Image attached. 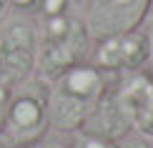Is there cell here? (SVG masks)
<instances>
[{"label":"cell","instance_id":"obj_1","mask_svg":"<svg viewBox=\"0 0 153 148\" xmlns=\"http://www.w3.org/2000/svg\"><path fill=\"white\" fill-rule=\"evenodd\" d=\"M116 75L118 73H105L85 60L53 78L48 91L50 128L58 133H78Z\"/></svg>","mask_w":153,"mask_h":148},{"label":"cell","instance_id":"obj_2","mask_svg":"<svg viewBox=\"0 0 153 148\" xmlns=\"http://www.w3.org/2000/svg\"><path fill=\"white\" fill-rule=\"evenodd\" d=\"M91 55V35L85 23L73 18L71 13L53 18H40L38 23V58L35 75L43 80H53L68 68L85 63Z\"/></svg>","mask_w":153,"mask_h":148},{"label":"cell","instance_id":"obj_3","mask_svg":"<svg viewBox=\"0 0 153 148\" xmlns=\"http://www.w3.org/2000/svg\"><path fill=\"white\" fill-rule=\"evenodd\" d=\"M48 91L50 83L43 78H33L18 83L13 88L8 111H5L0 133L10 146H25V143H40V138L50 128L48 115Z\"/></svg>","mask_w":153,"mask_h":148},{"label":"cell","instance_id":"obj_4","mask_svg":"<svg viewBox=\"0 0 153 148\" xmlns=\"http://www.w3.org/2000/svg\"><path fill=\"white\" fill-rule=\"evenodd\" d=\"M38 23L13 15L0 23V78L18 86L35 73Z\"/></svg>","mask_w":153,"mask_h":148},{"label":"cell","instance_id":"obj_5","mask_svg":"<svg viewBox=\"0 0 153 148\" xmlns=\"http://www.w3.org/2000/svg\"><path fill=\"white\" fill-rule=\"evenodd\" d=\"M111 98L131 131L146 136L153 123V78L141 70L116 75L111 83Z\"/></svg>","mask_w":153,"mask_h":148},{"label":"cell","instance_id":"obj_6","mask_svg":"<svg viewBox=\"0 0 153 148\" xmlns=\"http://www.w3.org/2000/svg\"><path fill=\"white\" fill-rule=\"evenodd\" d=\"M151 10V0H91L85 10V30L91 40L138 28Z\"/></svg>","mask_w":153,"mask_h":148},{"label":"cell","instance_id":"obj_7","mask_svg":"<svg viewBox=\"0 0 153 148\" xmlns=\"http://www.w3.org/2000/svg\"><path fill=\"white\" fill-rule=\"evenodd\" d=\"M146 58H148V38L141 28L95 40V48L91 50V63L95 68L118 75L143 68Z\"/></svg>","mask_w":153,"mask_h":148},{"label":"cell","instance_id":"obj_8","mask_svg":"<svg viewBox=\"0 0 153 148\" xmlns=\"http://www.w3.org/2000/svg\"><path fill=\"white\" fill-rule=\"evenodd\" d=\"M80 131L93 133V136L108 138V141H120L123 136H128V123L123 120V115L118 113L116 103L111 98V88L105 91V95L100 98V103L95 106V111L88 115V120L83 123Z\"/></svg>","mask_w":153,"mask_h":148},{"label":"cell","instance_id":"obj_9","mask_svg":"<svg viewBox=\"0 0 153 148\" xmlns=\"http://www.w3.org/2000/svg\"><path fill=\"white\" fill-rule=\"evenodd\" d=\"M73 136H75L73 148H120L118 141H108V138L93 136V133H85V131H78Z\"/></svg>","mask_w":153,"mask_h":148},{"label":"cell","instance_id":"obj_10","mask_svg":"<svg viewBox=\"0 0 153 148\" xmlns=\"http://www.w3.org/2000/svg\"><path fill=\"white\" fill-rule=\"evenodd\" d=\"M73 0H40L38 18H53V15H65Z\"/></svg>","mask_w":153,"mask_h":148},{"label":"cell","instance_id":"obj_11","mask_svg":"<svg viewBox=\"0 0 153 148\" xmlns=\"http://www.w3.org/2000/svg\"><path fill=\"white\" fill-rule=\"evenodd\" d=\"M13 83H8L5 78H0V126H3V118H5V111H8V103H10V95H13Z\"/></svg>","mask_w":153,"mask_h":148},{"label":"cell","instance_id":"obj_12","mask_svg":"<svg viewBox=\"0 0 153 148\" xmlns=\"http://www.w3.org/2000/svg\"><path fill=\"white\" fill-rule=\"evenodd\" d=\"M10 10H23V13H35L38 15V8H40V0H8Z\"/></svg>","mask_w":153,"mask_h":148},{"label":"cell","instance_id":"obj_13","mask_svg":"<svg viewBox=\"0 0 153 148\" xmlns=\"http://www.w3.org/2000/svg\"><path fill=\"white\" fill-rule=\"evenodd\" d=\"M146 38H148V58H146V65H148V75L153 78V20L146 28Z\"/></svg>","mask_w":153,"mask_h":148},{"label":"cell","instance_id":"obj_14","mask_svg":"<svg viewBox=\"0 0 153 148\" xmlns=\"http://www.w3.org/2000/svg\"><path fill=\"white\" fill-rule=\"evenodd\" d=\"M8 10H10V5H8V0H0V23L8 18Z\"/></svg>","mask_w":153,"mask_h":148},{"label":"cell","instance_id":"obj_15","mask_svg":"<svg viewBox=\"0 0 153 148\" xmlns=\"http://www.w3.org/2000/svg\"><path fill=\"white\" fill-rule=\"evenodd\" d=\"M128 148H153L151 143H146V141H136V143H131Z\"/></svg>","mask_w":153,"mask_h":148},{"label":"cell","instance_id":"obj_16","mask_svg":"<svg viewBox=\"0 0 153 148\" xmlns=\"http://www.w3.org/2000/svg\"><path fill=\"white\" fill-rule=\"evenodd\" d=\"M13 148H45L43 143H25V146H13Z\"/></svg>","mask_w":153,"mask_h":148},{"label":"cell","instance_id":"obj_17","mask_svg":"<svg viewBox=\"0 0 153 148\" xmlns=\"http://www.w3.org/2000/svg\"><path fill=\"white\" fill-rule=\"evenodd\" d=\"M0 148H13V146L8 143V141H5V138H3V133H0Z\"/></svg>","mask_w":153,"mask_h":148},{"label":"cell","instance_id":"obj_18","mask_svg":"<svg viewBox=\"0 0 153 148\" xmlns=\"http://www.w3.org/2000/svg\"><path fill=\"white\" fill-rule=\"evenodd\" d=\"M146 136H151V138H153V123H151V128H148V131H146Z\"/></svg>","mask_w":153,"mask_h":148},{"label":"cell","instance_id":"obj_19","mask_svg":"<svg viewBox=\"0 0 153 148\" xmlns=\"http://www.w3.org/2000/svg\"><path fill=\"white\" fill-rule=\"evenodd\" d=\"M50 148H68V146H60V143H55V146H50Z\"/></svg>","mask_w":153,"mask_h":148},{"label":"cell","instance_id":"obj_20","mask_svg":"<svg viewBox=\"0 0 153 148\" xmlns=\"http://www.w3.org/2000/svg\"><path fill=\"white\" fill-rule=\"evenodd\" d=\"M151 10H153V0H151Z\"/></svg>","mask_w":153,"mask_h":148}]
</instances>
